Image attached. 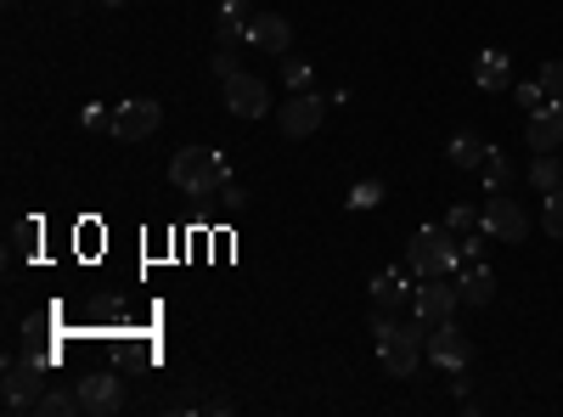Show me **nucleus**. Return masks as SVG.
<instances>
[{"label":"nucleus","instance_id":"obj_26","mask_svg":"<svg viewBox=\"0 0 563 417\" xmlns=\"http://www.w3.org/2000/svg\"><path fill=\"white\" fill-rule=\"evenodd\" d=\"M12 238H18V243H12V254H18V260H29V249L40 243V226H34V220H18Z\"/></svg>","mask_w":563,"mask_h":417},{"label":"nucleus","instance_id":"obj_20","mask_svg":"<svg viewBox=\"0 0 563 417\" xmlns=\"http://www.w3.org/2000/svg\"><path fill=\"white\" fill-rule=\"evenodd\" d=\"M479 175H485V193H507V180H512L507 153H501V147H490V153H485V164H479Z\"/></svg>","mask_w":563,"mask_h":417},{"label":"nucleus","instance_id":"obj_13","mask_svg":"<svg viewBox=\"0 0 563 417\" xmlns=\"http://www.w3.org/2000/svg\"><path fill=\"white\" fill-rule=\"evenodd\" d=\"M451 283H456V294H462V305H490L496 299V271L485 265V260H467V265H456L451 271Z\"/></svg>","mask_w":563,"mask_h":417},{"label":"nucleus","instance_id":"obj_23","mask_svg":"<svg viewBox=\"0 0 563 417\" xmlns=\"http://www.w3.org/2000/svg\"><path fill=\"white\" fill-rule=\"evenodd\" d=\"M541 226H547V238H563V187H552V193H547Z\"/></svg>","mask_w":563,"mask_h":417},{"label":"nucleus","instance_id":"obj_14","mask_svg":"<svg viewBox=\"0 0 563 417\" xmlns=\"http://www.w3.org/2000/svg\"><path fill=\"white\" fill-rule=\"evenodd\" d=\"M249 40L260 45V52L288 57V45H294V23H288V18H276V12H254V18H249Z\"/></svg>","mask_w":563,"mask_h":417},{"label":"nucleus","instance_id":"obj_18","mask_svg":"<svg viewBox=\"0 0 563 417\" xmlns=\"http://www.w3.org/2000/svg\"><path fill=\"white\" fill-rule=\"evenodd\" d=\"M530 187H536V193L563 187V158H558V153H541V158L530 164Z\"/></svg>","mask_w":563,"mask_h":417},{"label":"nucleus","instance_id":"obj_7","mask_svg":"<svg viewBox=\"0 0 563 417\" xmlns=\"http://www.w3.org/2000/svg\"><path fill=\"white\" fill-rule=\"evenodd\" d=\"M220 97H225V108L238 113V119H260V113H271V90H265V79L249 74V68L225 74V79H220Z\"/></svg>","mask_w":563,"mask_h":417},{"label":"nucleus","instance_id":"obj_9","mask_svg":"<svg viewBox=\"0 0 563 417\" xmlns=\"http://www.w3.org/2000/svg\"><path fill=\"white\" fill-rule=\"evenodd\" d=\"M327 119V97H316V90H294L288 108H276V124L282 135H294V142H305V135H316Z\"/></svg>","mask_w":563,"mask_h":417},{"label":"nucleus","instance_id":"obj_29","mask_svg":"<svg viewBox=\"0 0 563 417\" xmlns=\"http://www.w3.org/2000/svg\"><path fill=\"white\" fill-rule=\"evenodd\" d=\"M85 130H113V113H108L102 102H90V108H85Z\"/></svg>","mask_w":563,"mask_h":417},{"label":"nucleus","instance_id":"obj_3","mask_svg":"<svg viewBox=\"0 0 563 417\" xmlns=\"http://www.w3.org/2000/svg\"><path fill=\"white\" fill-rule=\"evenodd\" d=\"M406 265H411V276H451V271H456V231H451V226H422V231H411Z\"/></svg>","mask_w":563,"mask_h":417},{"label":"nucleus","instance_id":"obj_27","mask_svg":"<svg viewBox=\"0 0 563 417\" xmlns=\"http://www.w3.org/2000/svg\"><path fill=\"white\" fill-rule=\"evenodd\" d=\"M512 97H519V108H525V113H536L541 102H552V97H547V90H541V79H530V85H519V90H512Z\"/></svg>","mask_w":563,"mask_h":417},{"label":"nucleus","instance_id":"obj_32","mask_svg":"<svg viewBox=\"0 0 563 417\" xmlns=\"http://www.w3.org/2000/svg\"><path fill=\"white\" fill-rule=\"evenodd\" d=\"M102 7H130V0H102Z\"/></svg>","mask_w":563,"mask_h":417},{"label":"nucleus","instance_id":"obj_10","mask_svg":"<svg viewBox=\"0 0 563 417\" xmlns=\"http://www.w3.org/2000/svg\"><path fill=\"white\" fill-rule=\"evenodd\" d=\"M164 124V108L153 97H130L124 108H113V135L119 142H147V135H158Z\"/></svg>","mask_w":563,"mask_h":417},{"label":"nucleus","instance_id":"obj_22","mask_svg":"<svg viewBox=\"0 0 563 417\" xmlns=\"http://www.w3.org/2000/svg\"><path fill=\"white\" fill-rule=\"evenodd\" d=\"M214 34H220V52H231L238 40H249V18H231V12H220Z\"/></svg>","mask_w":563,"mask_h":417},{"label":"nucleus","instance_id":"obj_28","mask_svg":"<svg viewBox=\"0 0 563 417\" xmlns=\"http://www.w3.org/2000/svg\"><path fill=\"white\" fill-rule=\"evenodd\" d=\"M541 90H547V97H563V63H541Z\"/></svg>","mask_w":563,"mask_h":417},{"label":"nucleus","instance_id":"obj_16","mask_svg":"<svg viewBox=\"0 0 563 417\" xmlns=\"http://www.w3.org/2000/svg\"><path fill=\"white\" fill-rule=\"evenodd\" d=\"M474 85H479V90H507V85H512V63H507V52L485 45V52L474 57Z\"/></svg>","mask_w":563,"mask_h":417},{"label":"nucleus","instance_id":"obj_24","mask_svg":"<svg viewBox=\"0 0 563 417\" xmlns=\"http://www.w3.org/2000/svg\"><path fill=\"white\" fill-rule=\"evenodd\" d=\"M445 226L456 231V238H467V231H485V226H479V209H467V204H456V209L445 215Z\"/></svg>","mask_w":563,"mask_h":417},{"label":"nucleus","instance_id":"obj_11","mask_svg":"<svg viewBox=\"0 0 563 417\" xmlns=\"http://www.w3.org/2000/svg\"><path fill=\"white\" fill-rule=\"evenodd\" d=\"M74 389H79V411H90V417H113L124 406V378L119 373H90Z\"/></svg>","mask_w":563,"mask_h":417},{"label":"nucleus","instance_id":"obj_12","mask_svg":"<svg viewBox=\"0 0 563 417\" xmlns=\"http://www.w3.org/2000/svg\"><path fill=\"white\" fill-rule=\"evenodd\" d=\"M525 142H530V153H558L563 147V97L525 113Z\"/></svg>","mask_w":563,"mask_h":417},{"label":"nucleus","instance_id":"obj_21","mask_svg":"<svg viewBox=\"0 0 563 417\" xmlns=\"http://www.w3.org/2000/svg\"><path fill=\"white\" fill-rule=\"evenodd\" d=\"M384 204V180H355V187H350V209H378Z\"/></svg>","mask_w":563,"mask_h":417},{"label":"nucleus","instance_id":"obj_17","mask_svg":"<svg viewBox=\"0 0 563 417\" xmlns=\"http://www.w3.org/2000/svg\"><path fill=\"white\" fill-rule=\"evenodd\" d=\"M485 153H490V142H479L474 130H456V135H451V147H445V158H451L456 169H479Z\"/></svg>","mask_w":563,"mask_h":417},{"label":"nucleus","instance_id":"obj_30","mask_svg":"<svg viewBox=\"0 0 563 417\" xmlns=\"http://www.w3.org/2000/svg\"><path fill=\"white\" fill-rule=\"evenodd\" d=\"M209 68H214V79H225V74H238V63H231V52H214V63H209Z\"/></svg>","mask_w":563,"mask_h":417},{"label":"nucleus","instance_id":"obj_8","mask_svg":"<svg viewBox=\"0 0 563 417\" xmlns=\"http://www.w3.org/2000/svg\"><path fill=\"white\" fill-rule=\"evenodd\" d=\"M429 361L440 366V373H462V366L474 361V339H467L456 321H434L429 328Z\"/></svg>","mask_w":563,"mask_h":417},{"label":"nucleus","instance_id":"obj_4","mask_svg":"<svg viewBox=\"0 0 563 417\" xmlns=\"http://www.w3.org/2000/svg\"><path fill=\"white\" fill-rule=\"evenodd\" d=\"M479 226H485V238H496V243H530V215L512 198H501V193H485Z\"/></svg>","mask_w":563,"mask_h":417},{"label":"nucleus","instance_id":"obj_2","mask_svg":"<svg viewBox=\"0 0 563 417\" xmlns=\"http://www.w3.org/2000/svg\"><path fill=\"white\" fill-rule=\"evenodd\" d=\"M378 361L389 378H411L429 361V321H395L378 316Z\"/></svg>","mask_w":563,"mask_h":417},{"label":"nucleus","instance_id":"obj_1","mask_svg":"<svg viewBox=\"0 0 563 417\" xmlns=\"http://www.w3.org/2000/svg\"><path fill=\"white\" fill-rule=\"evenodd\" d=\"M169 187L180 198H214L231 187V169H225V153L220 147H180L169 158Z\"/></svg>","mask_w":563,"mask_h":417},{"label":"nucleus","instance_id":"obj_15","mask_svg":"<svg viewBox=\"0 0 563 417\" xmlns=\"http://www.w3.org/2000/svg\"><path fill=\"white\" fill-rule=\"evenodd\" d=\"M411 283H406V271H378L372 276V310L378 316H395V310H406L411 305Z\"/></svg>","mask_w":563,"mask_h":417},{"label":"nucleus","instance_id":"obj_25","mask_svg":"<svg viewBox=\"0 0 563 417\" xmlns=\"http://www.w3.org/2000/svg\"><path fill=\"white\" fill-rule=\"evenodd\" d=\"M310 63L305 57H288V63H282V79H288V90H310Z\"/></svg>","mask_w":563,"mask_h":417},{"label":"nucleus","instance_id":"obj_5","mask_svg":"<svg viewBox=\"0 0 563 417\" xmlns=\"http://www.w3.org/2000/svg\"><path fill=\"white\" fill-rule=\"evenodd\" d=\"M462 310V294H456V283L451 276H417V294H411V316L417 321H451Z\"/></svg>","mask_w":563,"mask_h":417},{"label":"nucleus","instance_id":"obj_19","mask_svg":"<svg viewBox=\"0 0 563 417\" xmlns=\"http://www.w3.org/2000/svg\"><path fill=\"white\" fill-rule=\"evenodd\" d=\"M68 411H79V389H45L34 400V417H68Z\"/></svg>","mask_w":563,"mask_h":417},{"label":"nucleus","instance_id":"obj_31","mask_svg":"<svg viewBox=\"0 0 563 417\" xmlns=\"http://www.w3.org/2000/svg\"><path fill=\"white\" fill-rule=\"evenodd\" d=\"M220 12H231V18H254V12H249V0H220Z\"/></svg>","mask_w":563,"mask_h":417},{"label":"nucleus","instance_id":"obj_6","mask_svg":"<svg viewBox=\"0 0 563 417\" xmlns=\"http://www.w3.org/2000/svg\"><path fill=\"white\" fill-rule=\"evenodd\" d=\"M45 355H23L7 366V411H34V400L45 395Z\"/></svg>","mask_w":563,"mask_h":417}]
</instances>
